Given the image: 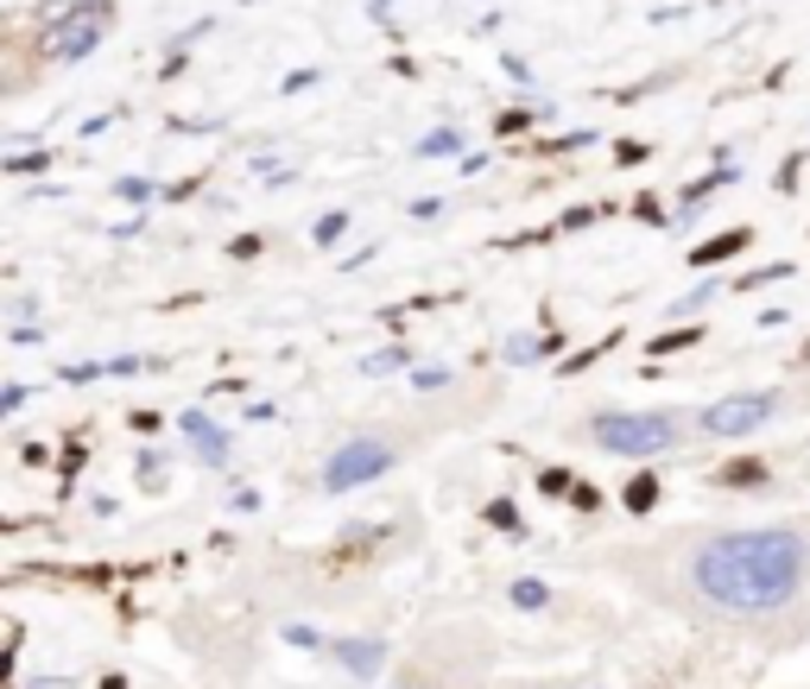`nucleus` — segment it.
Wrapping results in <instances>:
<instances>
[{"instance_id":"nucleus-5","label":"nucleus","mask_w":810,"mask_h":689,"mask_svg":"<svg viewBox=\"0 0 810 689\" xmlns=\"http://www.w3.org/2000/svg\"><path fill=\"white\" fill-rule=\"evenodd\" d=\"M773 411H779L773 393H735V399H722V405L703 411V431L709 436H747V431H760Z\"/></svg>"},{"instance_id":"nucleus-10","label":"nucleus","mask_w":810,"mask_h":689,"mask_svg":"<svg viewBox=\"0 0 810 689\" xmlns=\"http://www.w3.org/2000/svg\"><path fill=\"white\" fill-rule=\"evenodd\" d=\"M545 355V342H532V335H514L507 342V361H539Z\"/></svg>"},{"instance_id":"nucleus-6","label":"nucleus","mask_w":810,"mask_h":689,"mask_svg":"<svg viewBox=\"0 0 810 689\" xmlns=\"http://www.w3.org/2000/svg\"><path fill=\"white\" fill-rule=\"evenodd\" d=\"M185 436H190V449L210 462V469H222L228 462V436H222L216 418H203V411H185Z\"/></svg>"},{"instance_id":"nucleus-9","label":"nucleus","mask_w":810,"mask_h":689,"mask_svg":"<svg viewBox=\"0 0 810 689\" xmlns=\"http://www.w3.org/2000/svg\"><path fill=\"white\" fill-rule=\"evenodd\" d=\"M456 145H463V133H450V127H438V133H431V140L418 145V152H425V158H450Z\"/></svg>"},{"instance_id":"nucleus-3","label":"nucleus","mask_w":810,"mask_h":689,"mask_svg":"<svg viewBox=\"0 0 810 689\" xmlns=\"http://www.w3.org/2000/svg\"><path fill=\"white\" fill-rule=\"evenodd\" d=\"M590 436L615 456H665L678 443V418L671 411H602Z\"/></svg>"},{"instance_id":"nucleus-11","label":"nucleus","mask_w":810,"mask_h":689,"mask_svg":"<svg viewBox=\"0 0 810 689\" xmlns=\"http://www.w3.org/2000/svg\"><path fill=\"white\" fill-rule=\"evenodd\" d=\"M342 228H349V216H324V221H317V241H336Z\"/></svg>"},{"instance_id":"nucleus-7","label":"nucleus","mask_w":810,"mask_h":689,"mask_svg":"<svg viewBox=\"0 0 810 689\" xmlns=\"http://www.w3.org/2000/svg\"><path fill=\"white\" fill-rule=\"evenodd\" d=\"M336 664H342L349 677H374V671L387 664V646H380V639H336Z\"/></svg>"},{"instance_id":"nucleus-2","label":"nucleus","mask_w":810,"mask_h":689,"mask_svg":"<svg viewBox=\"0 0 810 689\" xmlns=\"http://www.w3.org/2000/svg\"><path fill=\"white\" fill-rule=\"evenodd\" d=\"M45 51L58 58V64H83L114 26V7L109 0H58V7H45Z\"/></svg>"},{"instance_id":"nucleus-4","label":"nucleus","mask_w":810,"mask_h":689,"mask_svg":"<svg viewBox=\"0 0 810 689\" xmlns=\"http://www.w3.org/2000/svg\"><path fill=\"white\" fill-rule=\"evenodd\" d=\"M387 469H393V443H380V436H355V443H342L330 462H324V487H330V494H349V487L380 481Z\"/></svg>"},{"instance_id":"nucleus-1","label":"nucleus","mask_w":810,"mask_h":689,"mask_svg":"<svg viewBox=\"0 0 810 689\" xmlns=\"http://www.w3.org/2000/svg\"><path fill=\"white\" fill-rule=\"evenodd\" d=\"M810 570V545L785 525L767 532H729V538H709L691 563V582L709 608L722 614H773L798 595V582Z\"/></svg>"},{"instance_id":"nucleus-8","label":"nucleus","mask_w":810,"mask_h":689,"mask_svg":"<svg viewBox=\"0 0 810 689\" xmlns=\"http://www.w3.org/2000/svg\"><path fill=\"white\" fill-rule=\"evenodd\" d=\"M507 595H514V608H526V614H539V608L552 601V588H545L539 576H519L514 588H507Z\"/></svg>"}]
</instances>
